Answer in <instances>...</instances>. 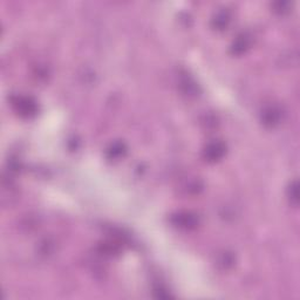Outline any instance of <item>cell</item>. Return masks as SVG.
Listing matches in <instances>:
<instances>
[{"mask_svg":"<svg viewBox=\"0 0 300 300\" xmlns=\"http://www.w3.org/2000/svg\"><path fill=\"white\" fill-rule=\"evenodd\" d=\"M12 105L14 107L15 112L19 115L25 116V118H29L33 116L38 111V106L36 102L33 100L31 96H15L12 100Z\"/></svg>","mask_w":300,"mask_h":300,"instance_id":"cell-1","label":"cell"},{"mask_svg":"<svg viewBox=\"0 0 300 300\" xmlns=\"http://www.w3.org/2000/svg\"><path fill=\"white\" fill-rule=\"evenodd\" d=\"M225 154V146L224 143L219 141L210 142L204 149V156L208 161H217V159L222 158L223 155Z\"/></svg>","mask_w":300,"mask_h":300,"instance_id":"cell-2","label":"cell"},{"mask_svg":"<svg viewBox=\"0 0 300 300\" xmlns=\"http://www.w3.org/2000/svg\"><path fill=\"white\" fill-rule=\"evenodd\" d=\"M172 222H174L175 225L179 226V228L192 229L198 224V218L196 217V215H194V213L181 212L172 217Z\"/></svg>","mask_w":300,"mask_h":300,"instance_id":"cell-3","label":"cell"},{"mask_svg":"<svg viewBox=\"0 0 300 300\" xmlns=\"http://www.w3.org/2000/svg\"><path fill=\"white\" fill-rule=\"evenodd\" d=\"M281 118H282L281 111H279L277 107H273V106L265 108L262 114L263 123L269 127H273L275 125H277V123L281 121Z\"/></svg>","mask_w":300,"mask_h":300,"instance_id":"cell-4","label":"cell"},{"mask_svg":"<svg viewBox=\"0 0 300 300\" xmlns=\"http://www.w3.org/2000/svg\"><path fill=\"white\" fill-rule=\"evenodd\" d=\"M250 45H251V39H250L249 35L246 34H242L237 36V39L233 41L231 51L233 54H242V53H244L246 49L250 47Z\"/></svg>","mask_w":300,"mask_h":300,"instance_id":"cell-5","label":"cell"},{"mask_svg":"<svg viewBox=\"0 0 300 300\" xmlns=\"http://www.w3.org/2000/svg\"><path fill=\"white\" fill-rule=\"evenodd\" d=\"M230 14L228 11H219L212 18V26L217 29H224L230 22Z\"/></svg>","mask_w":300,"mask_h":300,"instance_id":"cell-6","label":"cell"},{"mask_svg":"<svg viewBox=\"0 0 300 300\" xmlns=\"http://www.w3.org/2000/svg\"><path fill=\"white\" fill-rule=\"evenodd\" d=\"M126 152V147L122 142H114L107 149V154L111 158H119Z\"/></svg>","mask_w":300,"mask_h":300,"instance_id":"cell-7","label":"cell"}]
</instances>
